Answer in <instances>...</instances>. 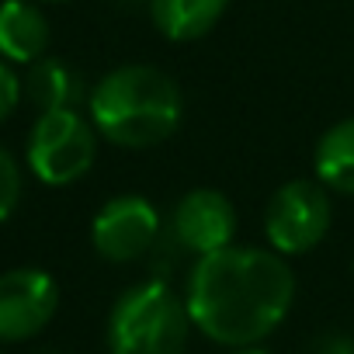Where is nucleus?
Masks as SVG:
<instances>
[{"label": "nucleus", "instance_id": "f3484780", "mask_svg": "<svg viewBox=\"0 0 354 354\" xmlns=\"http://www.w3.org/2000/svg\"><path fill=\"white\" fill-rule=\"evenodd\" d=\"M125 4H132V0H125Z\"/></svg>", "mask_w": 354, "mask_h": 354}, {"label": "nucleus", "instance_id": "f03ea898", "mask_svg": "<svg viewBox=\"0 0 354 354\" xmlns=\"http://www.w3.org/2000/svg\"><path fill=\"white\" fill-rule=\"evenodd\" d=\"M91 122L94 129L129 149H146L156 142H167L185 118V94L163 70L156 66H118L104 73L91 97Z\"/></svg>", "mask_w": 354, "mask_h": 354}, {"label": "nucleus", "instance_id": "6e6552de", "mask_svg": "<svg viewBox=\"0 0 354 354\" xmlns=\"http://www.w3.org/2000/svg\"><path fill=\"white\" fill-rule=\"evenodd\" d=\"M170 236H174L177 247L195 254V257L223 250L236 236V209H233V202L223 192L195 188V192H188L181 202L174 205Z\"/></svg>", "mask_w": 354, "mask_h": 354}, {"label": "nucleus", "instance_id": "dca6fc26", "mask_svg": "<svg viewBox=\"0 0 354 354\" xmlns=\"http://www.w3.org/2000/svg\"><path fill=\"white\" fill-rule=\"evenodd\" d=\"M233 354H268V351H261V347H236Z\"/></svg>", "mask_w": 354, "mask_h": 354}, {"label": "nucleus", "instance_id": "20e7f679", "mask_svg": "<svg viewBox=\"0 0 354 354\" xmlns=\"http://www.w3.org/2000/svg\"><path fill=\"white\" fill-rule=\"evenodd\" d=\"M97 129L77 108L39 111L32 136H28V170L42 185L63 188L73 185L94 167L97 156Z\"/></svg>", "mask_w": 354, "mask_h": 354}, {"label": "nucleus", "instance_id": "9b49d317", "mask_svg": "<svg viewBox=\"0 0 354 354\" xmlns=\"http://www.w3.org/2000/svg\"><path fill=\"white\" fill-rule=\"evenodd\" d=\"M230 0H149L153 25L174 42H195L209 35Z\"/></svg>", "mask_w": 354, "mask_h": 354}, {"label": "nucleus", "instance_id": "39448f33", "mask_svg": "<svg viewBox=\"0 0 354 354\" xmlns=\"http://www.w3.org/2000/svg\"><path fill=\"white\" fill-rule=\"evenodd\" d=\"M330 223H333V205L319 177L316 181H309V177L285 181L271 195L268 212H264L268 243L285 257L319 247L323 236L330 233Z\"/></svg>", "mask_w": 354, "mask_h": 354}, {"label": "nucleus", "instance_id": "f257e3e1", "mask_svg": "<svg viewBox=\"0 0 354 354\" xmlns=\"http://www.w3.org/2000/svg\"><path fill=\"white\" fill-rule=\"evenodd\" d=\"M185 302L195 330L212 344L257 347L285 323L295 302V274L278 250L230 243L195 261Z\"/></svg>", "mask_w": 354, "mask_h": 354}, {"label": "nucleus", "instance_id": "1a4fd4ad", "mask_svg": "<svg viewBox=\"0 0 354 354\" xmlns=\"http://www.w3.org/2000/svg\"><path fill=\"white\" fill-rule=\"evenodd\" d=\"M49 21L35 0H4L0 4V56L8 63L32 66L49 53Z\"/></svg>", "mask_w": 354, "mask_h": 354}, {"label": "nucleus", "instance_id": "423d86ee", "mask_svg": "<svg viewBox=\"0 0 354 354\" xmlns=\"http://www.w3.org/2000/svg\"><path fill=\"white\" fill-rule=\"evenodd\" d=\"M59 309V285L42 268H11L0 274V344L39 337Z\"/></svg>", "mask_w": 354, "mask_h": 354}, {"label": "nucleus", "instance_id": "0eeeda50", "mask_svg": "<svg viewBox=\"0 0 354 354\" xmlns=\"http://www.w3.org/2000/svg\"><path fill=\"white\" fill-rule=\"evenodd\" d=\"M160 236V212L142 195H118L104 202L91 223L94 250L111 264H132Z\"/></svg>", "mask_w": 354, "mask_h": 354}, {"label": "nucleus", "instance_id": "2eb2a0df", "mask_svg": "<svg viewBox=\"0 0 354 354\" xmlns=\"http://www.w3.org/2000/svg\"><path fill=\"white\" fill-rule=\"evenodd\" d=\"M313 354H354V337L351 333H330L316 344Z\"/></svg>", "mask_w": 354, "mask_h": 354}, {"label": "nucleus", "instance_id": "9d476101", "mask_svg": "<svg viewBox=\"0 0 354 354\" xmlns=\"http://www.w3.org/2000/svg\"><path fill=\"white\" fill-rule=\"evenodd\" d=\"M25 97L39 111H56V108H80V101H87L91 94H87L80 70H73L70 63L56 56H42L28 66Z\"/></svg>", "mask_w": 354, "mask_h": 354}, {"label": "nucleus", "instance_id": "7ed1b4c3", "mask_svg": "<svg viewBox=\"0 0 354 354\" xmlns=\"http://www.w3.org/2000/svg\"><path fill=\"white\" fill-rule=\"evenodd\" d=\"M192 326L188 302L167 281H139L108 313V354H185Z\"/></svg>", "mask_w": 354, "mask_h": 354}, {"label": "nucleus", "instance_id": "f8f14e48", "mask_svg": "<svg viewBox=\"0 0 354 354\" xmlns=\"http://www.w3.org/2000/svg\"><path fill=\"white\" fill-rule=\"evenodd\" d=\"M316 177L330 192L354 195V118L330 125L316 142Z\"/></svg>", "mask_w": 354, "mask_h": 354}, {"label": "nucleus", "instance_id": "4468645a", "mask_svg": "<svg viewBox=\"0 0 354 354\" xmlns=\"http://www.w3.org/2000/svg\"><path fill=\"white\" fill-rule=\"evenodd\" d=\"M21 97H25V80L11 70V63L4 56H0V125L15 115V108L21 104Z\"/></svg>", "mask_w": 354, "mask_h": 354}, {"label": "nucleus", "instance_id": "ddd939ff", "mask_svg": "<svg viewBox=\"0 0 354 354\" xmlns=\"http://www.w3.org/2000/svg\"><path fill=\"white\" fill-rule=\"evenodd\" d=\"M21 202V167L11 149L0 146V223H8Z\"/></svg>", "mask_w": 354, "mask_h": 354}]
</instances>
